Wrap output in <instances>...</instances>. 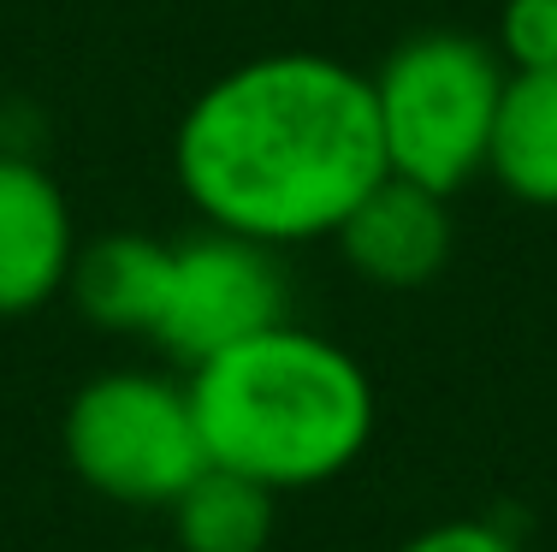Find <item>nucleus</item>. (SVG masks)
Segmentation results:
<instances>
[{"instance_id": "11", "label": "nucleus", "mask_w": 557, "mask_h": 552, "mask_svg": "<svg viewBox=\"0 0 557 552\" xmlns=\"http://www.w3.org/2000/svg\"><path fill=\"white\" fill-rule=\"evenodd\" d=\"M493 48L510 72H552L557 65V0H504Z\"/></svg>"}, {"instance_id": "4", "label": "nucleus", "mask_w": 557, "mask_h": 552, "mask_svg": "<svg viewBox=\"0 0 557 552\" xmlns=\"http://www.w3.org/2000/svg\"><path fill=\"white\" fill-rule=\"evenodd\" d=\"M65 469L113 505L166 511L208 464L190 380L154 368H108L84 380L60 422Z\"/></svg>"}, {"instance_id": "3", "label": "nucleus", "mask_w": 557, "mask_h": 552, "mask_svg": "<svg viewBox=\"0 0 557 552\" xmlns=\"http://www.w3.org/2000/svg\"><path fill=\"white\" fill-rule=\"evenodd\" d=\"M504 84H510V65L481 36L421 30L397 42L374 72L386 173L440 196H457L469 179H481Z\"/></svg>"}, {"instance_id": "2", "label": "nucleus", "mask_w": 557, "mask_h": 552, "mask_svg": "<svg viewBox=\"0 0 557 552\" xmlns=\"http://www.w3.org/2000/svg\"><path fill=\"white\" fill-rule=\"evenodd\" d=\"M184 380L208 464L237 469L278 499L338 481L380 422L368 368L297 321L220 351Z\"/></svg>"}, {"instance_id": "5", "label": "nucleus", "mask_w": 557, "mask_h": 552, "mask_svg": "<svg viewBox=\"0 0 557 552\" xmlns=\"http://www.w3.org/2000/svg\"><path fill=\"white\" fill-rule=\"evenodd\" d=\"M278 321H290V280L273 244L237 238L220 226H202L172 244V285L161 327H154V345L172 363L202 368L208 357Z\"/></svg>"}, {"instance_id": "10", "label": "nucleus", "mask_w": 557, "mask_h": 552, "mask_svg": "<svg viewBox=\"0 0 557 552\" xmlns=\"http://www.w3.org/2000/svg\"><path fill=\"white\" fill-rule=\"evenodd\" d=\"M166 523L172 552H268L278 535V493L237 469L202 464V476L166 505Z\"/></svg>"}, {"instance_id": "8", "label": "nucleus", "mask_w": 557, "mask_h": 552, "mask_svg": "<svg viewBox=\"0 0 557 552\" xmlns=\"http://www.w3.org/2000/svg\"><path fill=\"white\" fill-rule=\"evenodd\" d=\"M172 285V244L149 232H101V238L77 244L72 273H65V297L77 304L89 327L101 333H131L154 339Z\"/></svg>"}, {"instance_id": "1", "label": "nucleus", "mask_w": 557, "mask_h": 552, "mask_svg": "<svg viewBox=\"0 0 557 552\" xmlns=\"http://www.w3.org/2000/svg\"><path fill=\"white\" fill-rule=\"evenodd\" d=\"M172 167L220 232L273 249L333 238L386 179L374 77L309 48L256 54L184 108Z\"/></svg>"}, {"instance_id": "9", "label": "nucleus", "mask_w": 557, "mask_h": 552, "mask_svg": "<svg viewBox=\"0 0 557 552\" xmlns=\"http://www.w3.org/2000/svg\"><path fill=\"white\" fill-rule=\"evenodd\" d=\"M486 173L516 203L557 208V65L552 72H510Z\"/></svg>"}, {"instance_id": "12", "label": "nucleus", "mask_w": 557, "mask_h": 552, "mask_svg": "<svg viewBox=\"0 0 557 552\" xmlns=\"http://www.w3.org/2000/svg\"><path fill=\"white\" fill-rule=\"evenodd\" d=\"M397 552H528V547L493 517H450V523L409 535Z\"/></svg>"}, {"instance_id": "7", "label": "nucleus", "mask_w": 557, "mask_h": 552, "mask_svg": "<svg viewBox=\"0 0 557 552\" xmlns=\"http://www.w3.org/2000/svg\"><path fill=\"white\" fill-rule=\"evenodd\" d=\"M333 238L368 285L416 292V285L440 280V268L450 261V238H457L450 232V196L386 173L338 220Z\"/></svg>"}, {"instance_id": "13", "label": "nucleus", "mask_w": 557, "mask_h": 552, "mask_svg": "<svg viewBox=\"0 0 557 552\" xmlns=\"http://www.w3.org/2000/svg\"><path fill=\"white\" fill-rule=\"evenodd\" d=\"M119 552H172V547H119Z\"/></svg>"}, {"instance_id": "6", "label": "nucleus", "mask_w": 557, "mask_h": 552, "mask_svg": "<svg viewBox=\"0 0 557 552\" xmlns=\"http://www.w3.org/2000/svg\"><path fill=\"white\" fill-rule=\"evenodd\" d=\"M77 226L60 179L30 155H0V321L65 292Z\"/></svg>"}]
</instances>
